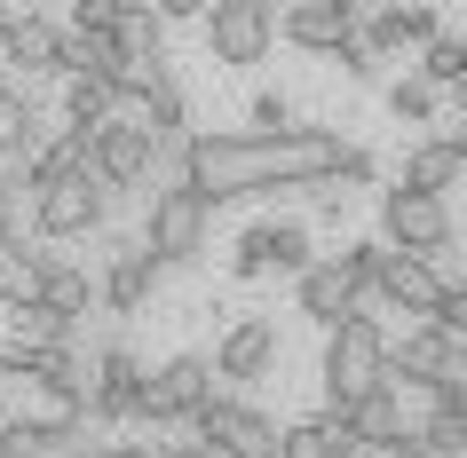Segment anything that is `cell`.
<instances>
[{
    "instance_id": "obj_1",
    "label": "cell",
    "mask_w": 467,
    "mask_h": 458,
    "mask_svg": "<svg viewBox=\"0 0 467 458\" xmlns=\"http://www.w3.org/2000/svg\"><path fill=\"white\" fill-rule=\"evenodd\" d=\"M341 158V143L325 127H285V135H191L182 143V190H198L206 206L230 198H262V190H309L325 182Z\"/></svg>"
},
{
    "instance_id": "obj_2",
    "label": "cell",
    "mask_w": 467,
    "mask_h": 458,
    "mask_svg": "<svg viewBox=\"0 0 467 458\" xmlns=\"http://www.w3.org/2000/svg\"><path fill=\"white\" fill-rule=\"evenodd\" d=\"M389 380V332L372 316H333L325 324V403H357Z\"/></svg>"
},
{
    "instance_id": "obj_3",
    "label": "cell",
    "mask_w": 467,
    "mask_h": 458,
    "mask_svg": "<svg viewBox=\"0 0 467 458\" xmlns=\"http://www.w3.org/2000/svg\"><path fill=\"white\" fill-rule=\"evenodd\" d=\"M0 419H16L32 434H56V443H72L88 403H79L72 380H40V371H0Z\"/></svg>"
},
{
    "instance_id": "obj_4",
    "label": "cell",
    "mask_w": 467,
    "mask_h": 458,
    "mask_svg": "<svg viewBox=\"0 0 467 458\" xmlns=\"http://www.w3.org/2000/svg\"><path fill=\"white\" fill-rule=\"evenodd\" d=\"M103 214H111V190H103L96 174H64V182H40L32 190V238H48V245L96 238Z\"/></svg>"
},
{
    "instance_id": "obj_5",
    "label": "cell",
    "mask_w": 467,
    "mask_h": 458,
    "mask_svg": "<svg viewBox=\"0 0 467 458\" xmlns=\"http://www.w3.org/2000/svg\"><path fill=\"white\" fill-rule=\"evenodd\" d=\"M88 174H96L103 190H143L150 174H159V135L143 119H111L88 127Z\"/></svg>"
},
{
    "instance_id": "obj_6",
    "label": "cell",
    "mask_w": 467,
    "mask_h": 458,
    "mask_svg": "<svg viewBox=\"0 0 467 458\" xmlns=\"http://www.w3.org/2000/svg\"><path fill=\"white\" fill-rule=\"evenodd\" d=\"M206 221H214V206L198 190H182V182H167V190L150 198V221H143V253L159 269H182L206 253Z\"/></svg>"
},
{
    "instance_id": "obj_7",
    "label": "cell",
    "mask_w": 467,
    "mask_h": 458,
    "mask_svg": "<svg viewBox=\"0 0 467 458\" xmlns=\"http://www.w3.org/2000/svg\"><path fill=\"white\" fill-rule=\"evenodd\" d=\"M380 238H389V253L436 261V253H451V206H443L436 190H404V182H396V190L380 198Z\"/></svg>"
},
{
    "instance_id": "obj_8",
    "label": "cell",
    "mask_w": 467,
    "mask_h": 458,
    "mask_svg": "<svg viewBox=\"0 0 467 458\" xmlns=\"http://www.w3.org/2000/svg\"><path fill=\"white\" fill-rule=\"evenodd\" d=\"M206 395H214V371H206V356H167L159 371H143L135 419H143V427H182V419H191Z\"/></svg>"
},
{
    "instance_id": "obj_9",
    "label": "cell",
    "mask_w": 467,
    "mask_h": 458,
    "mask_svg": "<svg viewBox=\"0 0 467 458\" xmlns=\"http://www.w3.org/2000/svg\"><path fill=\"white\" fill-rule=\"evenodd\" d=\"M270 16H277L270 0H214L206 8V56L214 64H262L270 40H277Z\"/></svg>"
},
{
    "instance_id": "obj_10",
    "label": "cell",
    "mask_w": 467,
    "mask_h": 458,
    "mask_svg": "<svg viewBox=\"0 0 467 458\" xmlns=\"http://www.w3.org/2000/svg\"><path fill=\"white\" fill-rule=\"evenodd\" d=\"M317 261V253H309V229H301V221H254L246 238H238V253H230V269H238V277H301V269Z\"/></svg>"
},
{
    "instance_id": "obj_11",
    "label": "cell",
    "mask_w": 467,
    "mask_h": 458,
    "mask_svg": "<svg viewBox=\"0 0 467 458\" xmlns=\"http://www.w3.org/2000/svg\"><path fill=\"white\" fill-rule=\"evenodd\" d=\"M443 371H467V340H451L443 324H428V316H420L404 340H389V380L428 387V380H443Z\"/></svg>"
},
{
    "instance_id": "obj_12",
    "label": "cell",
    "mask_w": 467,
    "mask_h": 458,
    "mask_svg": "<svg viewBox=\"0 0 467 458\" xmlns=\"http://www.w3.org/2000/svg\"><path fill=\"white\" fill-rule=\"evenodd\" d=\"M88 380H96V387H79V403L96 411L103 427H135V395H143V363H135V348H119V340H111Z\"/></svg>"
},
{
    "instance_id": "obj_13",
    "label": "cell",
    "mask_w": 467,
    "mask_h": 458,
    "mask_svg": "<svg viewBox=\"0 0 467 458\" xmlns=\"http://www.w3.org/2000/svg\"><path fill=\"white\" fill-rule=\"evenodd\" d=\"M443 285H460V277H443V269L420 261V253H389V261H380V277H372V292H380L389 309H404V316H428Z\"/></svg>"
},
{
    "instance_id": "obj_14",
    "label": "cell",
    "mask_w": 467,
    "mask_h": 458,
    "mask_svg": "<svg viewBox=\"0 0 467 458\" xmlns=\"http://www.w3.org/2000/svg\"><path fill=\"white\" fill-rule=\"evenodd\" d=\"M270 363H277V324L270 316H238V324L222 332V348H214L206 371H214V380H262Z\"/></svg>"
},
{
    "instance_id": "obj_15",
    "label": "cell",
    "mask_w": 467,
    "mask_h": 458,
    "mask_svg": "<svg viewBox=\"0 0 467 458\" xmlns=\"http://www.w3.org/2000/svg\"><path fill=\"white\" fill-rule=\"evenodd\" d=\"M150 285H159V261L143 253V238H119V245H111V261H103L96 300H103V309H119V316H135L150 300Z\"/></svg>"
},
{
    "instance_id": "obj_16",
    "label": "cell",
    "mask_w": 467,
    "mask_h": 458,
    "mask_svg": "<svg viewBox=\"0 0 467 458\" xmlns=\"http://www.w3.org/2000/svg\"><path fill=\"white\" fill-rule=\"evenodd\" d=\"M357 32H365L380 56H404V48H420V40H436L443 16H436V0H380L372 25H357Z\"/></svg>"
},
{
    "instance_id": "obj_17",
    "label": "cell",
    "mask_w": 467,
    "mask_h": 458,
    "mask_svg": "<svg viewBox=\"0 0 467 458\" xmlns=\"http://www.w3.org/2000/svg\"><path fill=\"white\" fill-rule=\"evenodd\" d=\"M270 25H277V40H294V48L333 56L348 32H357V16H348V8H333V0H294V8H285V16H270Z\"/></svg>"
},
{
    "instance_id": "obj_18",
    "label": "cell",
    "mask_w": 467,
    "mask_h": 458,
    "mask_svg": "<svg viewBox=\"0 0 467 458\" xmlns=\"http://www.w3.org/2000/svg\"><path fill=\"white\" fill-rule=\"evenodd\" d=\"M56 40H64V25H48L40 8L16 16V25H8V64H0V72L8 79H56Z\"/></svg>"
},
{
    "instance_id": "obj_19",
    "label": "cell",
    "mask_w": 467,
    "mask_h": 458,
    "mask_svg": "<svg viewBox=\"0 0 467 458\" xmlns=\"http://www.w3.org/2000/svg\"><path fill=\"white\" fill-rule=\"evenodd\" d=\"M460 174H467V135H460V127H443L436 143H420L412 158H404V190H436L443 198Z\"/></svg>"
},
{
    "instance_id": "obj_20",
    "label": "cell",
    "mask_w": 467,
    "mask_h": 458,
    "mask_svg": "<svg viewBox=\"0 0 467 458\" xmlns=\"http://www.w3.org/2000/svg\"><path fill=\"white\" fill-rule=\"evenodd\" d=\"M294 300H301V316L333 324V316H348L357 300H365V292L348 285V269H341V261H309V269L294 277Z\"/></svg>"
},
{
    "instance_id": "obj_21",
    "label": "cell",
    "mask_w": 467,
    "mask_h": 458,
    "mask_svg": "<svg viewBox=\"0 0 467 458\" xmlns=\"http://www.w3.org/2000/svg\"><path fill=\"white\" fill-rule=\"evenodd\" d=\"M32 300L79 324V316L96 309V285H88V269H79V261H64V253H40V292H32Z\"/></svg>"
},
{
    "instance_id": "obj_22",
    "label": "cell",
    "mask_w": 467,
    "mask_h": 458,
    "mask_svg": "<svg viewBox=\"0 0 467 458\" xmlns=\"http://www.w3.org/2000/svg\"><path fill=\"white\" fill-rule=\"evenodd\" d=\"M103 32H111V48H119V56H167V25H159L150 0H119Z\"/></svg>"
},
{
    "instance_id": "obj_23",
    "label": "cell",
    "mask_w": 467,
    "mask_h": 458,
    "mask_svg": "<svg viewBox=\"0 0 467 458\" xmlns=\"http://www.w3.org/2000/svg\"><path fill=\"white\" fill-rule=\"evenodd\" d=\"M32 150H40V111H32V96L16 79L0 72V158H32Z\"/></svg>"
},
{
    "instance_id": "obj_24",
    "label": "cell",
    "mask_w": 467,
    "mask_h": 458,
    "mask_svg": "<svg viewBox=\"0 0 467 458\" xmlns=\"http://www.w3.org/2000/svg\"><path fill=\"white\" fill-rule=\"evenodd\" d=\"M25 167V182L40 190V182H64V174H88V127H64L56 143H40L32 158H16Z\"/></svg>"
},
{
    "instance_id": "obj_25",
    "label": "cell",
    "mask_w": 467,
    "mask_h": 458,
    "mask_svg": "<svg viewBox=\"0 0 467 458\" xmlns=\"http://www.w3.org/2000/svg\"><path fill=\"white\" fill-rule=\"evenodd\" d=\"M32 292H40V245L0 238V309H25Z\"/></svg>"
},
{
    "instance_id": "obj_26",
    "label": "cell",
    "mask_w": 467,
    "mask_h": 458,
    "mask_svg": "<svg viewBox=\"0 0 467 458\" xmlns=\"http://www.w3.org/2000/svg\"><path fill=\"white\" fill-rule=\"evenodd\" d=\"M8 348H72V316L25 300V309H8Z\"/></svg>"
},
{
    "instance_id": "obj_27",
    "label": "cell",
    "mask_w": 467,
    "mask_h": 458,
    "mask_svg": "<svg viewBox=\"0 0 467 458\" xmlns=\"http://www.w3.org/2000/svg\"><path fill=\"white\" fill-rule=\"evenodd\" d=\"M111 111H119V103H111V87H103V79L64 72V119H72V127H103Z\"/></svg>"
},
{
    "instance_id": "obj_28",
    "label": "cell",
    "mask_w": 467,
    "mask_h": 458,
    "mask_svg": "<svg viewBox=\"0 0 467 458\" xmlns=\"http://www.w3.org/2000/svg\"><path fill=\"white\" fill-rule=\"evenodd\" d=\"M420 79H428V87H460L467 79V40H451V32L420 40Z\"/></svg>"
},
{
    "instance_id": "obj_29",
    "label": "cell",
    "mask_w": 467,
    "mask_h": 458,
    "mask_svg": "<svg viewBox=\"0 0 467 458\" xmlns=\"http://www.w3.org/2000/svg\"><path fill=\"white\" fill-rule=\"evenodd\" d=\"M0 238H32V182L16 158L0 167Z\"/></svg>"
},
{
    "instance_id": "obj_30",
    "label": "cell",
    "mask_w": 467,
    "mask_h": 458,
    "mask_svg": "<svg viewBox=\"0 0 467 458\" xmlns=\"http://www.w3.org/2000/svg\"><path fill=\"white\" fill-rule=\"evenodd\" d=\"M436 96H443V87H428V79H396V87H389V111H396V119H436Z\"/></svg>"
},
{
    "instance_id": "obj_31",
    "label": "cell",
    "mask_w": 467,
    "mask_h": 458,
    "mask_svg": "<svg viewBox=\"0 0 467 458\" xmlns=\"http://www.w3.org/2000/svg\"><path fill=\"white\" fill-rule=\"evenodd\" d=\"M277 458H333V451H325V427H317V419L277 427Z\"/></svg>"
},
{
    "instance_id": "obj_32",
    "label": "cell",
    "mask_w": 467,
    "mask_h": 458,
    "mask_svg": "<svg viewBox=\"0 0 467 458\" xmlns=\"http://www.w3.org/2000/svg\"><path fill=\"white\" fill-rule=\"evenodd\" d=\"M333 261L348 269V285L372 292V277H380V261H389V245H348V253H333Z\"/></svg>"
},
{
    "instance_id": "obj_33",
    "label": "cell",
    "mask_w": 467,
    "mask_h": 458,
    "mask_svg": "<svg viewBox=\"0 0 467 458\" xmlns=\"http://www.w3.org/2000/svg\"><path fill=\"white\" fill-rule=\"evenodd\" d=\"M285 127H294V103L277 96V87H270V96H254V127H246V135H285Z\"/></svg>"
},
{
    "instance_id": "obj_34",
    "label": "cell",
    "mask_w": 467,
    "mask_h": 458,
    "mask_svg": "<svg viewBox=\"0 0 467 458\" xmlns=\"http://www.w3.org/2000/svg\"><path fill=\"white\" fill-rule=\"evenodd\" d=\"M333 56H341V72H348V79H372V72H380V48H372L365 32H348V40H341Z\"/></svg>"
},
{
    "instance_id": "obj_35",
    "label": "cell",
    "mask_w": 467,
    "mask_h": 458,
    "mask_svg": "<svg viewBox=\"0 0 467 458\" xmlns=\"http://www.w3.org/2000/svg\"><path fill=\"white\" fill-rule=\"evenodd\" d=\"M325 182H333V190H341V182H372V150H341Z\"/></svg>"
},
{
    "instance_id": "obj_36",
    "label": "cell",
    "mask_w": 467,
    "mask_h": 458,
    "mask_svg": "<svg viewBox=\"0 0 467 458\" xmlns=\"http://www.w3.org/2000/svg\"><path fill=\"white\" fill-rule=\"evenodd\" d=\"M111 8H119V0H72V32H103Z\"/></svg>"
},
{
    "instance_id": "obj_37",
    "label": "cell",
    "mask_w": 467,
    "mask_h": 458,
    "mask_svg": "<svg viewBox=\"0 0 467 458\" xmlns=\"http://www.w3.org/2000/svg\"><path fill=\"white\" fill-rule=\"evenodd\" d=\"M159 8V25H191V16H206V0H150Z\"/></svg>"
},
{
    "instance_id": "obj_38",
    "label": "cell",
    "mask_w": 467,
    "mask_h": 458,
    "mask_svg": "<svg viewBox=\"0 0 467 458\" xmlns=\"http://www.w3.org/2000/svg\"><path fill=\"white\" fill-rule=\"evenodd\" d=\"M143 458H214V451L191 434V443H143Z\"/></svg>"
},
{
    "instance_id": "obj_39",
    "label": "cell",
    "mask_w": 467,
    "mask_h": 458,
    "mask_svg": "<svg viewBox=\"0 0 467 458\" xmlns=\"http://www.w3.org/2000/svg\"><path fill=\"white\" fill-rule=\"evenodd\" d=\"M79 458H143V443H103V451H79Z\"/></svg>"
},
{
    "instance_id": "obj_40",
    "label": "cell",
    "mask_w": 467,
    "mask_h": 458,
    "mask_svg": "<svg viewBox=\"0 0 467 458\" xmlns=\"http://www.w3.org/2000/svg\"><path fill=\"white\" fill-rule=\"evenodd\" d=\"M333 8H348V16H365V8H372V0H333Z\"/></svg>"
},
{
    "instance_id": "obj_41",
    "label": "cell",
    "mask_w": 467,
    "mask_h": 458,
    "mask_svg": "<svg viewBox=\"0 0 467 458\" xmlns=\"http://www.w3.org/2000/svg\"><path fill=\"white\" fill-rule=\"evenodd\" d=\"M0 64H8V25H0Z\"/></svg>"
},
{
    "instance_id": "obj_42",
    "label": "cell",
    "mask_w": 467,
    "mask_h": 458,
    "mask_svg": "<svg viewBox=\"0 0 467 458\" xmlns=\"http://www.w3.org/2000/svg\"><path fill=\"white\" fill-rule=\"evenodd\" d=\"M48 458H79V443H72V451H48Z\"/></svg>"
}]
</instances>
